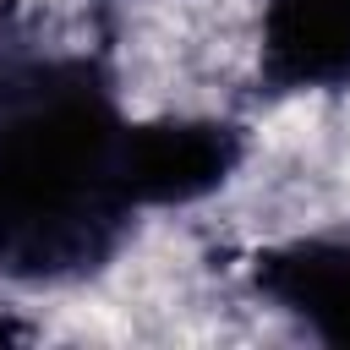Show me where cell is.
<instances>
[{"label":"cell","instance_id":"cell-1","mask_svg":"<svg viewBox=\"0 0 350 350\" xmlns=\"http://www.w3.org/2000/svg\"><path fill=\"white\" fill-rule=\"evenodd\" d=\"M120 126L82 82L27 77L0 104V268L60 279L88 268L131 208L115 186Z\"/></svg>","mask_w":350,"mask_h":350},{"label":"cell","instance_id":"cell-3","mask_svg":"<svg viewBox=\"0 0 350 350\" xmlns=\"http://www.w3.org/2000/svg\"><path fill=\"white\" fill-rule=\"evenodd\" d=\"M262 66L284 88H334L350 77V0H268Z\"/></svg>","mask_w":350,"mask_h":350},{"label":"cell","instance_id":"cell-4","mask_svg":"<svg viewBox=\"0 0 350 350\" xmlns=\"http://www.w3.org/2000/svg\"><path fill=\"white\" fill-rule=\"evenodd\" d=\"M262 290L306 317L328 345H350V246L312 241L262 262Z\"/></svg>","mask_w":350,"mask_h":350},{"label":"cell","instance_id":"cell-2","mask_svg":"<svg viewBox=\"0 0 350 350\" xmlns=\"http://www.w3.org/2000/svg\"><path fill=\"white\" fill-rule=\"evenodd\" d=\"M241 137L219 120H148L115 142V186L126 202H197L230 180Z\"/></svg>","mask_w":350,"mask_h":350}]
</instances>
